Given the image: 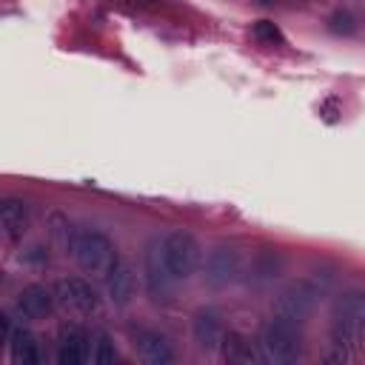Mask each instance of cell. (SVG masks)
<instances>
[{
  "mask_svg": "<svg viewBox=\"0 0 365 365\" xmlns=\"http://www.w3.org/2000/svg\"><path fill=\"white\" fill-rule=\"evenodd\" d=\"M54 291H48L46 285H26L17 294V311L26 319H46L54 311Z\"/></svg>",
  "mask_w": 365,
  "mask_h": 365,
  "instance_id": "5bb4252c",
  "label": "cell"
},
{
  "mask_svg": "<svg viewBox=\"0 0 365 365\" xmlns=\"http://www.w3.org/2000/svg\"><path fill=\"white\" fill-rule=\"evenodd\" d=\"M331 345L328 359L348 362L354 354L365 356V294H345L334 305L331 319Z\"/></svg>",
  "mask_w": 365,
  "mask_h": 365,
  "instance_id": "6da1fadb",
  "label": "cell"
},
{
  "mask_svg": "<svg viewBox=\"0 0 365 365\" xmlns=\"http://www.w3.org/2000/svg\"><path fill=\"white\" fill-rule=\"evenodd\" d=\"M48 234H51V242H54L57 248H63V251H71L74 234H71V225H68V220H66V217H60V214H51V220H48Z\"/></svg>",
  "mask_w": 365,
  "mask_h": 365,
  "instance_id": "e0dca14e",
  "label": "cell"
},
{
  "mask_svg": "<svg viewBox=\"0 0 365 365\" xmlns=\"http://www.w3.org/2000/svg\"><path fill=\"white\" fill-rule=\"evenodd\" d=\"M29 222H31V214H29V205L23 200L6 197L0 202V228H3V237L9 242L23 240V234L29 231Z\"/></svg>",
  "mask_w": 365,
  "mask_h": 365,
  "instance_id": "30bf717a",
  "label": "cell"
},
{
  "mask_svg": "<svg viewBox=\"0 0 365 365\" xmlns=\"http://www.w3.org/2000/svg\"><path fill=\"white\" fill-rule=\"evenodd\" d=\"M88 356V334L86 328L66 322L57 331V362L60 365H80Z\"/></svg>",
  "mask_w": 365,
  "mask_h": 365,
  "instance_id": "9c48e42d",
  "label": "cell"
},
{
  "mask_svg": "<svg viewBox=\"0 0 365 365\" xmlns=\"http://www.w3.org/2000/svg\"><path fill=\"white\" fill-rule=\"evenodd\" d=\"M51 291H54L57 308L63 314H68V317H91V314L100 311L97 291L86 279H80V277H63V279L54 282Z\"/></svg>",
  "mask_w": 365,
  "mask_h": 365,
  "instance_id": "5b68a950",
  "label": "cell"
},
{
  "mask_svg": "<svg viewBox=\"0 0 365 365\" xmlns=\"http://www.w3.org/2000/svg\"><path fill=\"white\" fill-rule=\"evenodd\" d=\"M106 288H108V297H111L114 305H128L131 302V297L137 291V279H134V271L125 259H117V265L106 277Z\"/></svg>",
  "mask_w": 365,
  "mask_h": 365,
  "instance_id": "9a60e30c",
  "label": "cell"
},
{
  "mask_svg": "<svg viewBox=\"0 0 365 365\" xmlns=\"http://www.w3.org/2000/svg\"><path fill=\"white\" fill-rule=\"evenodd\" d=\"M163 257H165L168 271L177 279H188L200 268V259H202L200 242L188 231H171V234H165V240H163Z\"/></svg>",
  "mask_w": 365,
  "mask_h": 365,
  "instance_id": "8992f818",
  "label": "cell"
},
{
  "mask_svg": "<svg viewBox=\"0 0 365 365\" xmlns=\"http://www.w3.org/2000/svg\"><path fill=\"white\" fill-rule=\"evenodd\" d=\"M71 257L80 265V271H86L91 277H100V279H106L111 274V268L117 265V259H120L114 242L103 231H97V228L74 231Z\"/></svg>",
  "mask_w": 365,
  "mask_h": 365,
  "instance_id": "7a4b0ae2",
  "label": "cell"
},
{
  "mask_svg": "<svg viewBox=\"0 0 365 365\" xmlns=\"http://www.w3.org/2000/svg\"><path fill=\"white\" fill-rule=\"evenodd\" d=\"M317 302H319V288L314 282H308V279H297V282L285 285L277 294V299H274V317H282L288 322L302 325L314 314Z\"/></svg>",
  "mask_w": 365,
  "mask_h": 365,
  "instance_id": "277c9868",
  "label": "cell"
},
{
  "mask_svg": "<svg viewBox=\"0 0 365 365\" xmlns=\"http://www.w3.org/2000/svg\"><path fill=\"white\" fill-rule=\"evenodd\" d=\"M91 359H94L97 365H111V362L117 359V348H114V342H111L108 334H97V351H94Z\"/></svg>",
  "mask_w": 365,
  "mask_h": 365,
  "instance_id": "ac0fdd59",
  "label": "cell"
},
{
  "mask_svg": "<svg viewBox=\"0 0 365 365\" xmlns=\"http://www.w3.org/2000/svg\"><path fill=\"white\" fill-rule=\"evenodd\" d=\"M174 279L177 277L168 271L165 257H163V242H151L148 251H145V288H148V297L154 302H165L174 294Z\"/></svg>",
  "mask_w": 365,
  "mask_h": 365,
  "instance_id": "52a82bcc",
  "label": "cell"
},
{
  "mask_svg": "<svg viewBox=\"0 0 365 365\" xmlns=\"http://www.w3.org/2000/svg\"><path fill=\"white\" fill-rule=\"evenodd\" d=\"M220 354L225 362L231 365H251V362H265L262 351H259V342H251L248 336L237 334V331H225L222 336V345H220Z\"/></svg>",
  "mask_w": 365,
  "mask_h": 365,
  "instance_id": "4fadbf2b",
  "label": "cell"
},
{
  "mask_svg": "<svg viewBox=\"0 0 365 365\" xmlns=\"http://www.w3.org/2000/svg\"><path fill=\"white\" fill-rule=\"evenodd\" d=\"M262 3H274V0H262Z\"/></svg>",
  "mask_w": 365,
  "mask_h": 365,
  "instance_id": "ffe728a7",
  "label": "cell"
},
{
  "mask_svg": "<svg viewBox=\"0 0 365 365\" xmlns=\"http://www.w3.org/2000/svg\"><path fill=\"white\" fill-rule=\"evenodd\" d=\"M191 331H194V342H197L202 351H220L222 336H225V328H222V319H220L217 311H211V308L197 311Z\"/></svg>",
  "mask_w": 365,
  "mask_h": 365,
  "instance_id": "8fae6325",
  "label": "cell"
},
{
  "mask_svg": "<svg viewBox=\"0 0 365 365\" xmlns=\"http://www.w3.org/2000/svg\"><path fill=\"white\" fill-rule=\"evenodd\" d=\"M302 325L288 322L282 317H274L259 336V351L265 362H294L302 354Z\"/></svg>",
  "mask_w": 365,
  "mask_h": 365,
  "instance_id": "3957f363",
  "label": "cell"
},
{
  "mask_svg": "<svg viewBox=\"0 0 365 365\" xmlns=\"http://www.w3.org/2000/svg\"><path fill=\"white\" fill-rule=\"evenodd\" d=\"M137 354H140V359L143 362H148V365H168L171 359H174V348H171V342H168V336L165 334H160V331H148V328H140L137 331Z\"/></svg>",
  "mask_w": 365,
  "mask_h": 365,
  "instance_id": "7c38bea8",
  "label": "cell"
},
{
  "mask_svg": "<svg viewBox=\"0 0 365 365\" xmlns=\"http://www.w3.org/2000/svg\"><path fill=\"white\" fill-rule=\"evenodd\" d=\"M254 37L262 40V43H279V40H282L279 29H277L271 20H259V23H254Z\"/></svg>",
  "mask_w": 365,
  "mask_h": 365,
  "instance_id": "d6986e66",
  "label": "cell"
},
{
  "mask_svg": "<svg viewBox=\"0 0 365 365\" xmlns=\"http://www.w3.org/2000/svg\"><path fill=\"white\" fill-rule=\"evenodd\" d=\"M240 274V254L231 245H217L205 257V282L214 288H225Z\"/></svg>",
  "mask_w": 365,
  "mask_h": 365,
  "instance_id": "ba28073f",
  "label": "cell"
},
{
  "mask_svg": "<svg viewBox=\"0 0 365 365\" xmlns=\"http://www.w3.org/2000/svg\"><path fill=\"white\" fill-rule=\"evenodd\" d=\"M9 354H11L14 365H37L40 362L37 336L29 328H14L9 336Z\"/></svg>",
  "mask_w": 365,
  "mask_h": 365,
  "instance_id": "2e32d148",
  "label": "cell"
}]
</instances>
